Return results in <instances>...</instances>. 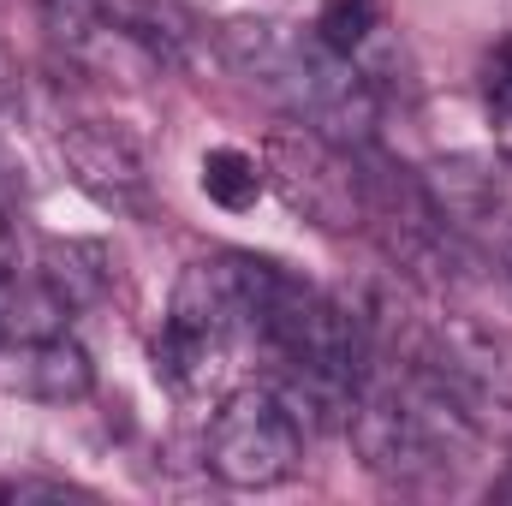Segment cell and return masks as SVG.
<instances>
[{
  "label": "cell",
  "instance_id": "cell-15",
  "mask_svg": "<svg viewBox=\"0 0 512 506\" xmlns=\"http://www.w3.org/2000/svg\"><path fill=\"white\" fill-rule=\"evenodd\" d=\"M489 501H512V465L495 477V483H489Z\"/></svg>",
  "mask_w": 512,
  "mask_h": 506
},
{
  "label": "cell",
  "instance_id": "cell-17",
  "mask_svg": "<svg viewBox=\"0 0 512 506\" xmlns=\"http://www.w3.org/2000/svg\"><path fill=\"white\" fill-rule=\"evenodd\" d=\"M501 48L512 54V0H507V36H501Z\"/></svg>",
  "mask_w": 512,
  "mask_h": 506
},
{
  "label": "cell",
  "instance_id": "cell-13",
  "mask_svg": "<svg viewBox=\"0 0 512 506\" xmlns=\"http://www.w3.org/2000/svg\"><path fill=\"white\" fill-rule=\"evenodd\" d=\"M90 489L78 483H60V477H6L0 483V501H84Z\"/></svg>",
  "mask_w": 512,
  "mask_h": 506
},
{
  "label": "cell",
  "instance_id": "cell-5",
  "mask_svg": "<svg viewBox=\"0 0 512 506\" xmlns=\"http://www.w3.org/2000/svg\"><path fill=\"white\" fill-rule=\"evenodd\" d=\"M203 459L221 489H280L304 459V417L274 381L233 387L209 417Z\"/></svg>",
  "mask_w": 512,
  "mask_h": 506
},
{
  "label": "cell",
  "instance_id": "cell-3",
  "mask_svg": "<svg viewBox=\"0 0 512 506\" xmlns=\"http://www.w3.org/2000/svg\"><path fill=\"white\" fill-rule=\"evenodd\" d=\"M256 262L262 256L227 251L209 262H191L173 286L167 322L155 334V376L173 393H203L221 381L239 340H251V298H256Z\"/></svg>",
  "mask_w": 512,
  "mask_h": 506
},
{
  "label": "cell",
  "instance_id": "cell-11",
  "mask_svg": "<svg viewBox=\"0 0 512 506\" xmlns=\"http://www.w3.org/2000/svg\"><path fill=\"white\" fill-rule=\"evenodd\" d=\"M387 18V0H322V12H316V36L334 48V54H358V48H370V36L382 30Z\"/></svg>",
  "mask_w": 512,
  "mask_h": 506
},
{
  "label": "cell",
  "instance_id": "cell-7",
  "mask_svg": "<svg viewBox=\"0 0 512 506\" xmlns=\"http://www.w3.org/2000/svg\"><path fill=\"white\" fill-rule=\"evenodd\" d=\"M60 155H66L72 185H78L84 197H96L102 209H143V203H149L143 149H137L120 126H108V120H78V126L60 131Z\"/></svg>",
  "mask_w": 512,
  "mask_h": 506
},
{
  "label": "cell",
  "instance_id": "cell-12",
  "mask_svg": "<svg viewBox=\"0 0 512 506\" xmlns=\"http://www.w3.org/2000/svg\"><path fill=\"white\" fill-rule=\"evenodd\" d=\"M483 108H489V126H495V149L512 161V54L495 48L489 66H483Z\"/></svg>",
  "mask_w": 512,
  "mask_h": 506
},
{
  "label": "cell",
  "instance_id": "cell-9",
  "mask_svg": "<svg viewBox=\"0 0 512 506\" xmlns=\"http://www.w3.org/2000/svg\"><path fill=\"white\" fill-rule=\"evenodd\" d=\"M423 191H429L435 215L447 221V233L453 227H471V221H489L495 203H501V185H495V173L477 155H453V161L429 167L423 173Z\"/></svg>",
  "mask_w": 512,
  "mask_h": 506
},
{
  "label": "cell",
  "instance_id": "cell-6",
  "mask_svg": "<svg viewBox=\"0 0 512 506\" xmlns=\"http://www.w3.org/2000/svg\"><path fill=\"white\" fill-rule=\"evenodd\" d=\"M364 155L370 149H346V143L322 137L316 126L292 120V126H280L268 137L262 173L298 215L340 233V227L370 221V167H364Z\"/></svg>",
  "mask_w": 512,
  "mask_h": 506
},
{
  "label": "cell",
  "instance_id": "cell-10",
  "mask_svg": "<svg viewBox=\"0 0 512 506\" xmlns=\"http://www.w3.org/2000/svg\"><path fill=\"white\" fill-rule=\"evenodd\" d=\"M262 191H268L262 155L233 149V143H221V149L203 155V197H209V203H221V209H251Z\"/></svg>",
  "mask_w": 512,
  "mask_h": 506
},
{
  "label": "cell",
  "instance_id": "cell-1",
  "mask_svg": "<svg viewBox=\"0 0 512 506\" xmlns=\"http://www.w3.org/2000/svg\"><path fill=\"white\" fill-rule=\"evenodd\" d=\"M346 435L364 459V471L405 489V495H435L453 489L465 477V465L477 459V447L489 441L435 376H423L417 364L393 381H364V393L346 411Z\"/></svg>",
  "mask_w": 512,
  "mask_h": 506
},
{
  "label": "cell",
  "instance_id": "cell-8",
  "mask_svg": "<svg viewBox=\"0 0 512 506\" xmlns=\"http://www.w3.org/2000/svg\"><path fill=\"white\" fill-rule=\"evenodd\" d=\"M0 381L36 405H78L96 393V364L90 352L66 334V328H42V334H24L0 352Z\"/></svg>",
  "mask_w": 512,
  "mask_h": 506
},
{
  "label": "cell",
  "instance_id": "cell-2",
  "mask_svg": "<svg viewBox=\"0 0 512 506\" xmlns=\"http://www.w3.org/2000/svg\"><path fill=\"white\" fill-rule=\"evenodd\" d=\"M221 54L292 120L316 126L346 149L376 143V120H382L376 84L352 66V54H334L316 30H292L274 18H233L221 24Z\"/></svg>",
  "mask_w": 512,
  "mask_h": 506
},
{
  "label": "cell",
  "instance_id": "cell-14",
  "mask_svg": "<svg viewBox=\"0 0 512 506\" xmlns=\"http://www.w3.org/2000/svg\"><path fill=\"white\" fill-rule=\"evenodd\" d=\"M24 197L18 173H12V155H6V137H0V215H12V203Z\"/></svg>",
  "mask_w": 512,
  "mask_h": 506
},
{
  "label": "cell",
  "instance_id": "cell-4",
  "mask_svg": "<svg viewBox=\"0 0 512 506\" xmlns=\"http://www.w3.org/2000/svg\"><path fill=\"white\" fill-rule=\"evenodd\" d=\"M54 54L102 84H149L173 66V30L143 0H36Z\"/></svg>",
  "mask_w": 512,
  "mask_h": 506
},
{
  "label": "cell",
  "instance_id": "cell-16",
  "mask_svg": "<svg viewBox=\"0 0 512 506\" xmlns=\"http://www.w3.org/2000/svg\"><path fill=\"white\" fill-rule=\"evenodd\" d=\"M501 274H507V286H512V221H507V233H501Z\"/></svg>",
  "mask_w": 512,
  "mask_h": 506
}]
</instances>
